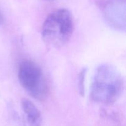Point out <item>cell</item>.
Listing matches in <instances>:
<instances>
[{"mask_svg":"<svg viewBox=\"0 0 126 126\" xmlns=\"http://www.w3.org/2000/svg\"><path fill=\"white\" fill-rule=\"evenodd\" d=\"M124 81L121 74L113 66L100 65L96 70L91 87V98L96 103L111 105L121 95Z\"/></svg>","mask_w":126,"mask_h":126,"instance_id":"6da1fadb","label":"cell"},{"mask_svg":"<svg viewBox=\"0 0 126 126\" xmlns=\"http://www.w3.org/2000/svg\"><path fill=\"white\" fill-rule=\"evenodd\" d=\"M75 30L71 12L59 9L48 15L41 29L42 39L49 47L60 48L68 43Z\"/></svg>","mask_w":126,"mask_h":126,"instance_id":"7a4b0ae2","label":"cell"},{"mask_svg":"<svg viewBox=\"0 0 126 126\" xmlns=\"http://www.w3.org/2000/svg\"><path fill=\"white\" fill-rule=\"evenodd\" d=\"M18 78L22 87L34 99L44 100L47 97L49 87L45 75L38 64L25 60L20 63Z\"/></svg>","mask_w":126,"mask_h":126,"instance_id":"3957f363","label":"cell"},{"mask_svg":"<svg viewBox=\"0 0 126 126\" xmlns=\"http://www.w3.org/2000/svg\"><path fill=\"white\" fill-rule=\"evenodd\" d=\"M21 105L28 126H41L42 116L40 111L29 99L23 98Z\"/></svg>","mask_w":126,"mask_h":126,"instance_id":"277c9868","label":"cell"},{"mask_svg":"<svg viewBox=\"0 0 126 126\" xmlns=\"http://www.w3.org/2000/svg\"><path fill=\"white\" fill-rule=\"evenodd\" d=\"M86 70L82 69L80 71L78 76V91L81 96L84 95L85 94V79H86Z\"/></svg>","mask_w":126,"mask_h":126,"instance_id":"5b68a950","label":"cell"}]
</instances>
